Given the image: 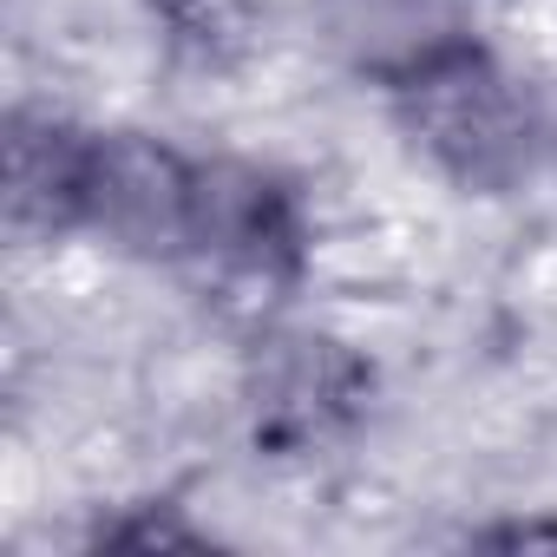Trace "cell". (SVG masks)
<instances>
[{"mask_svg":"<svg viewBox=\"0 0 557 557\" xmlns=\"http://www.w3.org/2000/svg\"><path fill=\"white\" fill-rule=\"evenodd\" d=\"M394 86L400 125L413 132V145L459 177L466 190H511L531 158H537V119L524 106V92L472 47H446L420 66H407Z\"/></svg>","mask_w":557,"mask_h":557,"instance_id":"obj_1","label":"cell"},{"mask_svg":"<svg viewBox=\"0 0 557 557\" xmlns=\"http://www.w3.org/2000/svg\"><path fill=\"white\" fill-rule=\"evenodd\" d=\"M184 256H197L223 283H256V289L289 283L302 269L296 197L256 164H197Z\"/></svg>","mask_w":557,"mask_h":557,"instance_id":"obj_2","label":"cell"},{"mask_svg":"<svg viewBox=\"0 0 557 557\" xmlns=\"http://www.w3.org/2000/svg\"><path fill=\"white\" fill-rule=\"evenodd\" d=\"M368 400V368L322 335H289L269 342L249 381V407H256V440L302 453L315 440H329L335 426H348Z\"/></svg>","mask_w":557,"mask_h":557,"instance_id":"obj_3","label":"cell"},{"mask_svg":"<svg viewBox=\"0 0 557 557\" xmlns=\"http://www.w3.org/2000/svg\"><path fill=\"white\" fill-rule=\"evenodd\" d=\"M92 164H99V138L92 132L14 112V125H8V223L21 236L86 230Z\"/></svg>","mask_w":557,"mask_h":557,"instance_id":"obj_4","label":"cell"},{"mask_svg":"<svg viewBox=\"0 0 557 557\" xmlns=\"http://www.w3.org/2000/svg\"><path fill=\"white\" fill-rule=\"evenodd\" d=\"M472 0H329V34L355 53V66L400 79L407 66L466 40Z\"/></svg>","mask_w":557,"mask_h":557,"instance_id":"obj_5","label":"cell"}]
</instances>
